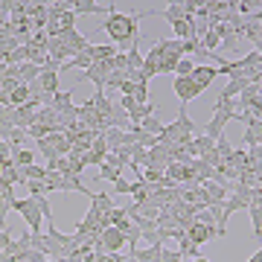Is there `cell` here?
<instances>
[{
  "mask_svg": "<svg viewBox=\"0 0 262 262\" xmlns=\"http://www.w3.org/2000/svg\"><path fill=\"white\" fill-rule=\"evenodd\" d=\"M140 18L143 15H122V12L114 9L105 18V24H99L96 29L99 32H108V38L117 44L120 53H128L131 47L140 44Z\"/></svg>",
  "mask_w": 262,
  "mask_h": 262,
  "instance_id": "obj_1",
  "label": "cell"
},
{
  "mask_svg": "<svg viewBox=\"0 0 262 262\" xmlns=\"http://www.w3.org/2000/svg\"><path fill=\"white\" fill-rule=\"evenodd\" d=\"M195 134H198V125L189 120L187 108H181V111H178V120L169 122V125H163V134H160L158 140H160V143H175V146H189Z\"/></svg>",
  "mask_w": 262,
  "mask_h": 262,
  "instance_id": "obj_2",
  "label": "cell"
},
{
  "mask_svg": "<svg viewBox=\"0 0 262 262\" xmlns=\"http://www.w3.org/2000/svg\"><path fill=\"white\" fill-rule=\"evenodd\" d=\"M12 210L27 219V225H29V230H32V233H41V227H44V215H41L38 201L32 195H29V198H18V201L12 204Z\"/></svg>",
  "mask_w": 262,
  "mask_h": 262,
  "instance_id": "obj_3",
  "label": "cell"
},
{
  "mask_svg": "<svg viewBox=\"0 0 262 262\" xmlns=\"http://www.w3.org/2000/svg\"><path fill=\"white\" fill-rule=\"evenodd\" d=\"M111 70H114V58H111V61H94V67H91V70H84V73L79 76V82H94L96 91H105Z\"/></svg>",
  "mask_w": 262,
  "mask_h": 262,
  "instance_id": "obj_4",
  "label": "cell"
},
{
  "mask_svg": "<svg viewBox=\"0 0 262 262\" xmlns=\"http://www.w3.org/2000/svg\"><path fill=\"white\" fill-rule=\"evenodd\" d=\"M230 120H236V114H230V111H213V120L207 122V125H201V134H207L210 140H222V137H225V125Z\"/></svg>",
  "mask_w": 262,
  "mask_h": 262,
  "instance_id": "obj_5",
  "label": "cell"
},
{
  "mask_svg": "<svg viewBox=\"0 0 262 262\" xmlns=\"http://www.w3.org/2000/svg\"><path fill=\"white\" fill-rule=\"evenodd\" d=\"M175 96L181 99V105H187L189 99H195V96H201V88H198L189 76H175Z\"/></svg>",
  "mask_w": 262,
  "mask_h": 262,
  "instance_id": "obj_6",
  "label": "cell"
},
{
  "mask_svg": "<svg viewBox=\"0 0 262 262\" xmlns=\"http://www.w3.org/2000/svg\"><path fill=\"white\" fill-rule=\"evenodd\" d=\"M114 9H117V3H108V6L94 3V0H76V3H73L76 18H79V15H111Z\"/></svg>",
  "mask_w": 262,
  "mask_h": 262,
  "instance_id": "obj_7",
  "label": "cell"
},
{
  "mask_svg": "<svg viewBox=\"0 0 262 262\" xmlns=\"http://www.w3.org/2000/svg\"><path fill=\"white\" fill-rule=\"evenodd\" d=\"M215 76H219V67H210V64H195V70L189 73V79L201 88V94H204L207 88L215 82Z\"/></svg>",
  "mask_w": 262,
  "mask_h": 262,
  "instance_id": "obj_8",
  "label": "cell"
},
{
  "mask_svg": "<svg viewBox=\"0 0 262 262\" xmlns=\"http://www.w3.org/2000/svg\"><path fill=\"white\" fill-rule=\"evenodd\" d=\"M102 248H105V253H120L122 248H125V236H122V230H117V227H108V230H102Z\"/></svg>",
  "mask_w": 262,
  "mask_h": 262,
  "instance_id": "obj_9",
  "label": "cell"
},
{
  "mask_svg": "<svg viewBox=\"0 0 262 262\" xmlns=\"http://www.w3.org/2000/svg\"><path fill=\"white\" fill-rule=\"evenodd\" d=\"M187 239H189V242H195L198 248H201V245H207L210 239H215V227H207V225L192 222V225L187 227Z\"/></svg>",
  "mask_w": 262,
  "mask_h": 262,
  "instance_id": "obj_10",
  "label": "cell"
},
{
  "mask_svg": "<svg viewBox=\"0 0 262 262\" xmlns=\"http://www.w3.org/2000/svg\"><path fill=\"white\" fill-rule=\"evenodd\" d=\"M38 88H41V94L44 96H56L61 88H58V73H53V70H41V76H38Z\"/></svg>",
  "mask_w": 262,
  "mask_h": 262,
  "instance_id": "obj_11",
  "label": "cell"
},
{
  "mask_svg": "<svg viewBox=\"0 0 262 262\" xmlns=\"http://www.w3.org/2000/svg\"><path fill=\"white\" fill-rule=\"evenodd\" d=\"M47 56L53 58V61H58V64H67L70 58H73V53L61 44V38H50V47H47Z\"/></svg>",
  "mask_w": 262,
  "mask_h": 262,
  "instance_id": "obj_12",
  "label": "cell"
},
{
  "mask_svg": "<svg viewBox=\"0 0 262 262\" xmlns=\"http://www.w3.org/2000/svg\"><path fill=\"white\" fill-rule=\"evenodd\" d=\"M38 125H47L50 131H58V111L53 108V105H41L38 108Z\"/></svg>",
  "mask_w": 262,
  "mask_h": 262,
  "instance_id": "obj_13",
  "label": "cell"
},
{
  "mask_svg": "<svg viewBox=\"0 0 262 262\" xmlns=\"http://www.w3.org/2000/svg\"><path fill=\"white\" fill-rule=\"evenodd\" d=\"M102 137H105V146H108V151H120L122 146H125V131H120V128H105L102 131Z\"/></svg>",
  "mask_w": 262,
  "mask_h": 262,
  "instance_id": "obj_14",
  "label": "cell"
},
{
  "mask_svg": "<svg viewBox=\"0 0 262 262\" xmlns=\"http://www.w3.org/2000/svg\"><path fill=\"white\" fill-rule=\"evenodd\" d=\"M91 99H94V105H96V114H99L102 120H108V117H111V111H114V102L105 96V91H94V96H91Z\"/></svg>",
  "mask_w": 262,
  "mask_h": 262,
  "instance_id": "obj_15",
  "label": "cell"
},
{
  "mask_svg": "<svg viewBox=\"0 0 262 262\" xmlns=\"http://www.w3.org/2000/svg\"><path fill=\"white\" fill-rule=\"evenodd\" d=\"M61 192H82V195H94L91 189L82 184V178H76V175H64V181H61Z\"/></svg>",
  "mask_w": 262,
  "mask_h": 262,
  "instance_id": "obj_16",
  "label": "cell"
},
{
  "mask_svg": "<svg viewBox=\"0 0 262 262\" xmlns=\"http://www.w3.org/2000/svg\"><path fill=\"white\" fill-rule=\"evenodd\" d=\"M117 53H120V50H117V44H94V47H91L94 61H111Z\"/></svg>",
  "mask_w": 262,
  "mask_h": 262,
  "instance_id": "obj_17",
  "label": "cell"
},
{
  "mask_svg": "<svg viewBox=\"0 0 262 262\" xmlns=\"http://www.w3.org/2000/svg\"><path fill=\"white\" fill-rule=\"evenodd\" d=\"M29 99H32V91H29V84H24V82H20L18 88L9 94V105H12V108H20V105H27Z\"/></svg>",
  "mask_w": 262,
  "mask_h": 262,
  "instance_id": "obj_18",
  "label": "cell"
},
{
  "mask_svg": "<svg viewBox=\"0 0 262 262\" xmlns=\"http://www.w3.org/2000/svg\"><path fill=\"white\" fill-rule=\"evenodd\" d=\"M91 207H94V210H99V213H111L114 210V198L108 195V192H94V195H91Z\"/></svg>",
  "mask_w": 262,
  "mask_h": 262,
  "instance_id": "obj_19",
  "label": "cell"
},
{
  "mask_svg": "<svg viewBox=\"0 0 262 262\" xmlns=\"http://www.w3.org/2000/svg\"><path fill=\"white\" fill-rule=\"evenodd\" d=\"M50 105H53L56 111H67V108H73V91H58L56 96H50Z\"/></svg>",
  "mask_w": 262,
  "mask_h": 262,
  "instance_id": "obj_20",
  "label": "cell"
},
{
  "mask_svg": "<svg viewBox=\"0 0 262 262\" xmlns=\"http://www.w3.org/2000/svg\"><path fill=\"white\" fill-rule=\"evenodd\" d=\"M160 251H163V245H149L143 251H131V253L137 256V262H160Z\"/></svg>",
  "mask_w": 262,
  "mask_h": 262,
  "instance_id": "obj_21",
  "label": "cell"
},
{
  "mask_svg": "<svg viewBox=\"0 0 262 262\" xmlns=\"http://www.w3.org/2000/svg\"><path fill=\"white\" fill-rule=\"evenodd\" d=\"M12 160H15V166L18 169H27L35 163V151H29V149H18V151H12Z\"/></svg>",
  "mask_w": 262,
  "mask_h": 262,
  "instance_id": "obj_22",
  "label": "cell"
},
{
  "mask_svg": "<svg viewBox=\"0 0 262 262\" xmlns=\"http://www.w3.org/2000/svg\"><path fill=\"white\" fill-rule=\"evenodd\" d=\"M120 178H122V169H120V166H111V163H102V166H99V181L117 184Z\"/></svg>",
  "mask_w": 262,
  "mask_h": 262,
  "instance_id": "obj_23",
  "label": "cell"
},
{
  "mask_svg": "<svg viewBox=\"0 0 262 262\" xmlns=\"http://www.w3.org/2000/svg\"><path fill=\"white\" fill-rule=\"evenodd\" d=\"M163 15H166L169 27H172L175 20H181V18H184V3H166V6H163Z\"/></svg>",
  "mask_w": 262,
  "mask_h": 262,
  "instance_id": "obj_24",
  "label": "cell"
},
{
  "mask_svg": "<svg viewBox=\"0 0 262 262\" xmlns=\"http://www.w3.org/2000/svg\"><path fill=\"white\" fill-rule=\"evenodd\" d=\"M140 128L146 131V134H155V137H160V134H163V122H160L158 117H146V120L140 122Z\"/></svg>",
  "mask_w": 262,
  "mask_h": 262,
  "instance_id": "obj_25",
  "label": "cell"
},
{
  "mask_svg": "<svg viewBox=\"0 0 262 262\" xmlns=\"http://www.w3.org/2000/svg\"><path fill=\"white\" fill-rule=\"evenodd\" d=\"M178 253H181V256L187 253V256H192V259H198V256H201V248H198L195 242H189L187 236H184V239L178 242Z\"/></svg>",
  "mask_w": 262,
  "mask_h": 262,
  "instance_id": "obj_26",
  "label": "cell"
},
{
  "mask_svg": "<svg viewBox=\"0 0 262 262\" xmlns=\"http://www.w3.org/2000/svg\"><path fill=\"white\" fill-rule=\"evenodd\" d=\"M201 47L210 50V53H215V50L222 47V38H219V32H215V29H210V32H207V35L201 38Z\"/></svg>",
  "mask_w": 262,
  "mask_h": 262,
  "instance_id": "obj_27",
  "label": "cell"
},
{
  "mask_svg": "<svg viewBox=\"0 0 262 262\" xmlns=\"http://www.w3.org/2000/svg\"><path fill=\"white\" fill-rule=\"evenodd\" d=\"M125 58H128V70H143V56H140V47H131L128 53H125Z\"/></svg>",
  "mask_w": 262,
  "mask_h": 262,
  "instance_id": "obj_28",
  "label": "cell"
},
{
  "mask_svg": "<svg viewBox=\"0 0 262 262\" xmlns=\"http://www.w3.org/2000/svg\"><path fill=\"white\" fill-rule=\"evenodd\" d=\"M27 189H29V195H32V198H38V195H47V192H50L47 181H29V184H27Z\"/></svg>",
  "mask_w": 262,
  "mask_h": 262,
  "instance_id": "obj_29",
  "label": "cell"
},
{
  "mask_svg": "<svg viewBox=\"0 0 262 262\" xmlns=\"http://www.w3.org/2000/svg\"><path fill=\"white\" fill-rule=\"evenodd\" d=\"M195 222H198V225H207V227H215V215L210 213L207 207H201V210L195 213Z\"/></svg>",
  "mask_w": 262,
  "mask_h": 262,
  "instance_id": "obj_30",
  "label": "cell"
},
{
  "mask_svg": "<svg viewBox=\"0 0 262 262\" xmlns=\"http://www.w3.org/2000/svg\"><path fill=\"white\" fill-rule=\"evenodd\" d=\"M215 151L222 155V160H227L230 155H233V146H230V140H227V137H222V140H215Z\"/></svg>",
  "mask_w": 262,
  "mask_h": 262,
  "instance_id": "obj_31",
  "label": "cell"
},
{
  "mask_svg": "<svg viewBox=\"0 0 262 262\" xmlns=\"http://www.w3.org/2000/svg\"><path fill=\"white\" fill-rule=\"evenodd\" d=\"M192 70H195V61L192 58H181L178 67H175V76H189Z\"/></svg>",
  "mask_w": 262,
  "mask_h": 262,
  "instance_id": "obj_32",
  "label": "cell"
},
{
  "mask_svg": "<svg viewBox=\"0 0 262 262\" xmlns=\"http://www.w3.org/2000/svg\"><path fill=\"white\" fill-rule=\"evenodd\" d=\"M24 140H27V131H24V128H15V134H12V140H9L12 151L24 149Z\"/></svg>",
  "mask_w": 262,
  "mask_h": 262,
  "instance_id": "obj_33",
  "label": "cell"
},
{
  "mask_svg": "<svg viewBox=\"0 0 262 262\" xmlns=\"http://www.w3.org/2000/svg\"><path fill=\"white\" fill-rule=\"evenodd\" d=\"M134 184H137V181H134ZM134 184H128L125 178H120L117 184H114V192H117V195H131V192H134Z\"/></svg>",
  "mask_w": 262,
  "mask_h": 262,
  "instance_id": "obj_34",
  "label": "cell"
},
{
  "mask_svg": "<svg viewBox=\"0 0 262 262\" xmlns=\"http://www.w3.org/2000/svg\"><path fill=\"white\" fill-rule=\"evenodd\" d=\"M160 262H184V256H181L178 251H172V248L163 245V251H160Z\"/></svg>",
  "mask_w": 262,
  "mask_h": 262,
  "instance_id": "obj_35",
  "label": "cell"
},
{
  "mask_svg": "<svg viewBox=\"0 0 262 262\" xmlns=\"http://www.w3.org/2000/svg\"><path fill=\"white\" fill-rule=\"evenodd\" d=\"M114 70H128V58H125V53H117V56H114Z\"/></svg>",
  "mask_w": 262,
  "mask_h": 262,
  "instance_id": "obj_36",
  "label": "cell"
},
{
  "mask_svg": "<svg viewBox=\"0 0 262 262\" xmlns=\"http://www.w3.org/2000/svg\"><path fill=\"white\" fill-rule=\"evenodd\" d=\"M50 256L47 253H41V251H35V248H32V251L27 253V262H47Z\"/></svg>",
  "mask_w": 262,
  "mask_h": 262,
  "instance_id": "obj_37",
  "label": "cell"
},
{
  "mask_svg": "<svg viewBox=\"0 0 262 262\" xmlns=\"http://www.w3.org/2000/svg\"><path fill=\"white\" fill-rule=\"evenodd\" d=\"M96 262H122V253H99Z\"/></svg>",
  "mask_w": 262,
  "mask_h": 262,
  "instance_id": "obj_38",
  "label": "cell"
},
{
  "mask_svg": "<svg viewBox=\"0 0 262 262\" xmlns=\"http://www.w3.org/2000/svg\"><path fill=\"white\" fill-rule=\"evenodd\" d=\"M9 245H12V233L9 230H0V251H6Z\"/></svg>",
  "mask_w": 262,
  "mask_h": 262,
  "instance_id": "obj_39",
  "label": "cell"
},
{
  "mask_svg": "<svg viewBox=\"0 0 262 262\" xmlns=\"http://www.w3.org/2000/svg\"><path fill=\"white\" fill-rule=\"evenodd\" d=\"M12 158V146L6 140H0V160H9Z\"/></svg>",
  "mask_w": 262,
  "mask_h": 262,
  "instance_id": "obj_40",
  "label": "cell"
},
{
  "mask_svg": "<svg viewBox=\"0 0 262 262\" xmlns=\"http://www.w3.org/2000/svg\"><path fill=\"white\" fill-rule=\"evenodd\" d=\"M248 262H262V248H259V251H256V253H253V256H251V259H248Z\"/></svg>",
  "mask_w": 262,
  "mask_h": 262,
  "instance_id": "obj_41",
  "label": "cell"
},
{
  "mask_svg": "<svg viewBox=\"0 0 262 262\" xmlns=\"http://www.w3.org/2000/svg\"><path fill=\"white\" fill-rule=\"evenodd\" d=\"M122 262H137V256L134 253H122Z\"/></svg>",
  "mask_w": 262,
  "mask_h": 262,
  "instance_id": "obj_42",
  "label": "cell"
},
{
  "mask_svg": "<svg viewBox=\"0 0 262 262\" xmlns=\"http://www.w3.org/2000/svg\"><path fill=\"white\" fill-rule=\"evenodd\" d=\"M6 70H9V64H6V61L0 58V76H6Z\"/></svg>",
  "mask_w": 262,
  "mask_h": 262,
  "instance_id": "obj_43",
  "label": "cell"
},
{
  "mask_svg": "<svg viewBox=\"0 0 262 262\" xmlns=\"http://www.w3.org/2000/svg\"><path fill=\"white\" fill-rule=\"evenodd\" d=\"M253 44H256V47H253V53H259V56H262V38H259V41H253Z\"/></svg>",
  "mask_w": 262,
  "mask_h": 262,
  "instance_id": "obj_44",
  "label": "cell"
},
{
  "mask_svg": "<svg viewBox=\"0 0 262 262\" xmlns=\"http://www.w3.org/2000/svg\"><path fill=\"white\" fill-rule=\"evenodd\" d=\"M192 262H210V259H207V256H198V259H192Z\"/></svg>",
  "mask_w": 262,
  "mask_h": 262,
  "instance_id": "obj_45",
  "label": "cell"
},
{
  "mask_svg": "<svg viewBox=\"0 0 262 262\" xmlns=\"http://www.w3.org/2000/svg\"><path fill=\"white\" fill-rule=\"evenodd\" d=\"M256 84H259V91H262V79H259V82H256Z\"/></svg>",
  "mask_w": 262,
  "mask_h": 262,
  "instance_id": "obj_46",
  "label": "cell"
},
{
  "mask_svg": "<svg viewBox=\"0 0 262 262\" xmlns=\"http://www.w3.org/2000/svg\"><path fill=\"white\" fill-rule=\"evenodd\" d=\"M47 262H61V259H47Z\"/></svg>",
  "mask_w": 262,
  "mask_h": 262,
  "instance_id": "obj_47",
  "label": "cell"
},
{
  "mask_svg": "<svg viewBox=\"0 0 262 262\" xmlns=\"http://www.w3.org/2000/svg\"><path fill=\"white\" fill-rule=\"evenodd\" d=\"M0 175H3V163H0Z\"/></svg>",
  "mask_w": 262,
  "mask_h": 262,
  "instance_id": "obj_48",
  "label": "cell"
},
{
  "mask_svg": "<svg viewBox=\"0 0 262 262\" xmlns=\"http://www.w3.org/2000/svg\"><path fill=\"white\" fill-rule=\"evenodd\" d=\"M0 253H3V251H0Z\"/></svg>",
  "mask_w": 262,
  "mask_h": 262,
  "instance_id": "obj_49",
  "label": "cell"
}]
</instances>
